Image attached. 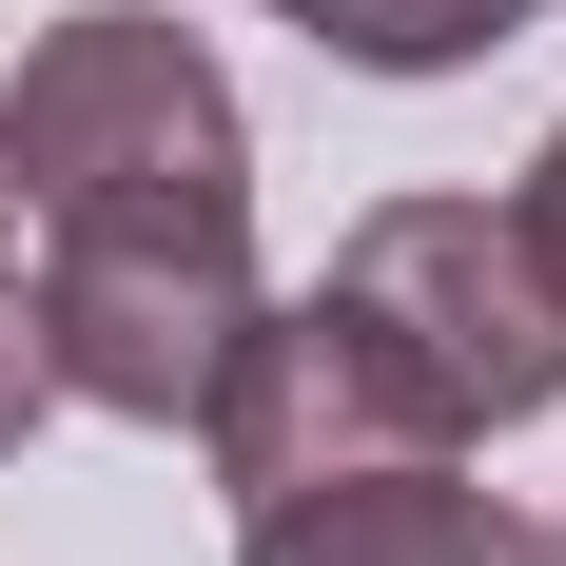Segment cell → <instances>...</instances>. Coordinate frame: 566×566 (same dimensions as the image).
Instances as JSON below:
<instances>
[{
  "label": "cell",
  "mask_w": 566,
  "mask_h": 566,
  "mask_svg": "<svg viewBox=\"0 0 566 566\" xmlns=\"http://www.w3.org/2000/svg\"><path fill=\"white\" fill-rule=\"evenodd\" d=\"M0 176H20V216H254V117L196 20L78 0L0 78Z\"/></svg>",
  "instance_id": "6da1fadb"
},
{
  "label": "cell",
  "mask_w": 566,
  "mask_h": 566,
  "mask_svg": "<svg viewBox=\"0 0 566 566\" xmlns=\"http://www.w3.org/2000/svg\"><path fill=\"white\" fill-rule=\"evenodd\" d=\"M333 313L391 352V391L430 410L450 450L566 410V293H547V254H527L509 196H371V216L333 234Z\"/></svg>",
  "instance_id": "7a4b0ae2"
},
{
  "label": "cell",
  "mask_w": 566,
  "mask_h": 566,
  "mask_svg": "<svg viewBox=\"0 0 566 566\" xmlns=\"http://www.w3.org/2000/svg\"><path fill=\"white\" fill-rule=\"evenodd\" d=\"M40 371L59 410L117 430H196L254 333V216H40Z\"/></svg>",
  "instance_id": "3957f363"
},
{
  "label": "cell",
  "mask_w": 566,
  "mask_h": 566,
  "mask_svg": "<svg viewBox=\"0 0 566 566\" xmlns=\"http://www.w3.org/2000/svg\"><path fill=\"white\" fill-rule=\"evenodd\" d=\"M196 450H216L234 509H274V489H333V469H391V450H450L430 410L391 391V352L333 313V274L313 293H254V333H234L216 410H196Z\"/></svg>",
  "instance_id": "277c9868"
},
{
  "label": "cell",
  "mask_w": 566,
  "mask_h": 566,
  "mask_svg": "<svg viewBox=\"0 0 566 566\" xmlns=\"http://www.w3.org/2000/svg\"><path fill=\"white\" fill-rule=\"evenodd\" d=\"M234 527H254L234 566H547V527L509 489H469V450L333 469V489H274V509H234Z\"/></svg>",
  "instance_id": "5b68a950"
},
{
  "label": "cell",
  "mask_w": 566,
  "mask_h": 566,
  "mask_svg": "<svg viewBox=\"0 0 566 566\" xmlns=\"http://www.w3.org/2000/svg\"><path fill=\"white\" fill-rule=\"evenodd\" d=\"M293 40L352 78H469L489 40H527V0H293Z\"/></svg>",
  "instance_id": "8992f818"
},
{
  "label": "cell",
  "mask_w": 566,
  "mask_h": 566,
  "mask_svg": "<svg viewBox=\"0 0 566 566\" xmlns=\"http://www.w3.org/2000/svg\"><path fill=\"white\" fill-rule=\"evenodd\" d=\"M59 410V371H40V293H20V254H0V469H20V430Z\"/></svg>",
  "instance_id": "52a82bcc"
},
{
  "label": "cell",
  "mask_w": 566,
  "mask_h": 566,
  "mask_svg": "<svg viewBox=\"0 0 566 566\" xmlns=\"http://www.w3.org/2000/svg\"><path fill=\"white\" fill-rule=\"evenodd\" d=\"M509 216H527V254H547V293H566V117H547V157H527V196H509Z\"/></svg>",
  "instance_id": "ba28073f"
},
{
  "label": "cell",
  "mask_w": 566,
  "mask_h": 566,
  "mask_svg": "<svg viewBox=\"0 0 566 566\" xmlns=\"http://www.w3.org/2000/svg\"><path fill=\"white\" fill-rule=\"evenodd\" d=\"M0 234H20V176H0Z\"/></svg>",
  "instance_id": "9c48e42d"
},
{
  "label": "cell",
  "mask_w": 566,
  "mask_h": 566,
  "mask_svg": "<svg viewBox=\"0 0 566 566\" xmlns=\"http://www.w3.org/2000/svg\"><path fill=\"white\" fill-rule=\"evenodd\" d=\"M547 566H566V509H547Z\"/></svg>",
  "instance_id": "30bf717a"
}]
</instances>
